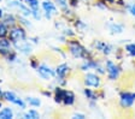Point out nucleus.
I'll return each instance as SVG.
<instances>
[{
	"label": "nucleus",
	"instance_id": "obj_17",
	"mask_svg": "<svg viewBox=\"0 0 135 119\" xmlns=\"http://www.w3.org/2000/svg\"><path fill=\"white\" fill-rule=\"evenodd\" d=\"M8 27L6 25L4 22H0V39H3V37H7L8 36Z\"/></svg>",
	"mask_w": 135,
	"mask_h": 119
},
{
	"label": "nucleus",
	"instance_id": "obj_33",
	"mask_svg": "<svg viewBox=\"0 0 135 119\" xmlns=\"http://www.w3.org/2000/svg\"><path fill=\"white\" fill-rule=\"evenodd\" d=\"M0 107H1V102H0Z\"/></svg>",
	"mask_w": 135,
	"mask_h": 119
},
{
	"label": "nucleus",
	"instance_id": "obj_30",
	"mask_svg": "<svg viewBox=\"0 0 135 119\" xmlns=\"http://www.w3.org/2000/svg\"><path fill=\"white\" fill-rule=\"evenodd\" d=\"M3 97H4V93L1 91V88H0V100L3 99Z\"/></svg>",
	"mask_w": 135,
	"mask_h": 119
},
{
	"label": "nucleus",
	"instance_id": "obj_16",
	"mask_svg": "<svg viewBox=\"0 0 135 119\" xmlns=\"http://www.w3.org/2000/svg\"><path fill=\"white\" fill-rule=\"evenodd\" d=\"M3 22L5 23L6 25H12L13 27L15 24H16V18H15V16L13 14H5V16H4V18H3Z\"/></svg>",
	"mask_w": 135,
	"mask_h": 119
},
{
	"label": "nucleus",
	"instance_id": "obj_21",
	"mask_svg": "<svg viewBox=\"0 0 135 119\" xmlns=\"http://www.w3.org/2000/svg\"><path fill=\"white\" fill-rule=\"evenodd\" d=\"M24 1L31 10L39 9V0H24Z\"/></svg>",
	"mask_w": 135,
	"mask_h": 119
},
{
	"label": "nucleus",
	"instance_id": "obj_26",
	"mask_svg": "<svg viewBox=\"0 0 135 119\" xmlns=\"http://www.w3.org/2000/svg\"><path fill=\"white\" fill-rule=\"evenodd\" d=\"M37 66H39V60H36V59H33V60H31V68L37 69Z\"/></svg>",
	"mask_w": 135,
	"mask_h": 119
},
{
	"label": "nucleus",
	"instance_id": "obj_6",
	"mask_svg": "<svg viewBox=\"0 0 135 119\" xmlns=\"http://www.w3.org/2000/svg\"><path fill=\"white\" fill-rule=\"evenodd\" d=\"M100 77L95 74H87L84 76V84L87 87H93V88H99L100 87Z\"/></svg>",
	"mask_w": 135,
	"mask_h": 119
},
{
	"label": "nucleus",
	"instance_id": "obj_5",
	"mask_svg": "<svg viewBox=\"0 0 135 119\" xmlns=\"http://www.w3.org/2000/svg\"><path fill=\"white\" fill-rule=\"evenodd\" d=\"M4 99H5L6 101L12 102V104H15V105L20 106L21 108H25L24 101L17 96V95L13 93V91H5V93H4Z\"/></svg>",
	"mask_w": 135,
	"mask_h": 119
},
{
	"label": "nucleus",
	"instance_id": "obj_4",
	"mask_svg": "<svg viewBox=\"0 0 135 119\" xmlns=\"http://www.w3.org/2000/svg\"><path fill=\"white\" fill-rule=\"evenodd\" d=\"M106 70H107L109 79H111V81H116V79L118 78V76H119V68H118L113 61L107 60L106 61Z\"/></svg>",
	"mask_w": 135,
	"mask_h": 119
},
{
	"label": "nucleus",
	"instance_id": "obj_27",
	"mask_svg": "<svg viewBox=\"0 0 135 119\" xmlns=\"http://www.w3.org/2000/svg\"><path fill=\"white\" fill-rule=\"evenodd\" d=\"M129 12L133 14V16H135V3L129 6Z\"/></svg>",
	"mask_w": 135,
	"mask_h": 119
},
{
	"label": "nucleus",
	"instance_id": "obj_11",
	"mask_svg": "<svg viewBox=\"0 0 135 119\" xmlns=\"http://www.w3.org/2000/svg\"><path fill=\"white\" fill-rule=\"evenodd\" d=\"M68 72H69V66H68L65 63H63V64L58 65V66H57V69H56V75L60 79L64 78V77L68 75Z\"/></svg>",
	"mask_w": 135,
	"mask_h": 119
},
{
	"label": "nucleus",
	"instance_id": "obj_15",
	"mask_svg": "<svg viewBox=\"0 0 135 119\" xmlns=\"http://www.w3.org/2000/svg\"><path fill=\"white\" fill-rule=\"evenodd\" d=\"M13 118V111L10 107H5L0 111V119H12Z\"/></svg>",
	"mask_w": 135,
	"mask_h": 119
},
{
	"label": "nucleus",
	"instance_id": "obj_19",
	"mask_svg": "<svg viewBox=\"0 0 135 119\" xmlns=\"http://www.w3.org/2000/svg\"><path fill=\"white\" fill-rule=\"evenodd\" d=\"M110 30L112 31V33H116V34H121L122 31H123V25L118 24V23H113V24L110 25Z\"/></svg>",
	"mask_w": 135,
	"mask_h": 119
},
{
	"label": "nucleus",
	"instance_id": "obj_3",
	"mask_svg": "<svg viewBox=\"0 0 135 119\" xmlns=\"http://www.w3.org/2000/svg\"><path fill=\"white\" fill-rule=\"evenodd\" d=\"M37 72H39L40 77L44 79H52L54 77V71L52 70V68L48 65H46V64H40L39 66H37Z\"/></svg>",
	"mask_w": 135,
	"mask_h": 119
},
{
	"label": "nucleus",
	"instance_id": "obj_29",
	"mask_svg": "<svg viewBox=\"0 0 135 119\" xmlns=\"http://www.w3.org/2000/svg\"><path fill=\"white\" fill-rule=\"evenodd\" d=\"M42 94H44V95H46V96H50V95H51L50 91H42Z\"/></svg>",
	"mask_w": 135,
	"mask_h": 119
},
{
	"label": "nucleus",
	"instance_id": "obj_28",
	"mask_svg": "<svg viewBox=\"0 0 135 119\" xmlns=\"http://www.w3.org/2000/svg\"><path fill=\"white\" fill-rule=\"evenodd\" d=\"M74 118L83 119V118H86V117H84V114H80V113H76V114H74Z\"/></svg>",
	"mask_w": 135,
	"mask_h": 119
},
{
	"label": "nucleus",
	"instance_id": "obj_32",
	"mask_svg": "<svg viewBox=\"0 0 135 119\" xmlns=\"http://www.w3.org/2000/svg\"><path fill=\"white\" fill-rule=\"evenodd\" d=\"M106 1H109V3H111V4L113 3V0H105V3H106Z\"/></svg>",
	"mask_w": 135,
	"mask_h": 119
},
{
	"label": "nucleus",
	"instance_id": "obj_34",
	"mask_svg": "<svg viewBox=\"0 0 135 119\" xmlns=\"http://www.w3.org/2000/svg\"><path fill=\"white\" fill-rule=\"evenodd\" d=\"M134 96H135V94H134Z\"/></svg>",
	"mask_w": 135,
	"mask_h": 119
},
{
	"label": "nucleus",
	"instance_id": "obj_13",
	"mask_svg": "<svg viewBox=\"0 0 135 119\" xmlns=\"http://www.w3.org/2000/svg\"><path fill=\"white\" fill-rule=\"evenodd\" d=\"M63 102L64 105L66 106H71L75 104V94L70 90H65V95H64V99H63Z\"/></svg>",
	"mask_w": 135,
	"mask_h": 119
},
{
	"label": "nucleus",
	"instance_id": "obj_9",
	"mask_svg": "<svg viewBox=\"0 0 135 119\" xmlns=\"http://www.w3.org/2000/svg\"><path fill=\"white\" fill-rule=\"evenodd\" d=\"M11 41L10 39H6V37H3V39H0V54L5 57L6 54L8 52H11Z\"/></svg>",
	"mask_w": 135,
	"mask_h": 119
},
{
	"label": "nucleus",
	"instance_id": "obj_1",
	"mask_svg": "<svg viewBox=\"0 0 135 119\" xmlns=\"http://www.w3.org/2000/svg\"><path fill=\"white\" fill-rule=\"evenodd\" d=\"M69 46V51L73 54L75 58H84V59H88V52L84 49L83 46L80 45V42L75 41V40H71L68 43Z\"/></svg>",
	"mask_w": 135,
	"mask_h": 119
},
{
	"label": "nucleus",
	"instance_id": "obj_8",
	"mask_svg": "<svg viewBox=\"0 0 135 119\" xmlns=\"http://www.w3.org/2000/svg\"><path fill=\"white\" fill-rule=\"evenodd\" d=\"M41 6H42V9H44V11H45L46 17H47L48 19L52 17V14H56L57 13L56 5H54L52 1H50V0H45V1H42Z\"/></svg>",
	"mask_w": 135,
	"mask_h": 119
},
{
	"label": "nucleus",
	"instance_id": "obj_10",
	"mask_svg": "<svg viewBox=\"0 0 135 119\" xmlns=\"http://www.w3.org/2000/svg\"><path fill=\"white\" fill-rule=\"evenodd\" d=\"M7 6H8V7H18V9L23 12V14H24V16H30V14H31V10L28 9L25 5H23L22 3L17 1V0H13V1H11V3L8 1Z\"/></svg>",
	"mask_w": 135,
	"mask_h": 119
},
{
	"label": "nucleus",
	"instance_id": "obj_7",
	"mask_svg": "<svg viewBox=\"0 0 135 119\" xmlns=\"http://www.w3.org/2000/svg\"><path fill=\"white\" fill-rule=\"evenodd\" d=\"M134 100H135L134 94L128 93V91H123V93L121 94V100H119V102H121V106L123 108H129L133 106Z\"/></svg>",
	"mask_w": 135,
	"mask_h": 119
},
{
	"label": "nucleus",
	"instance_id": "obj_31",
	"mask_svg": "<svg viewBox=\"0 0 135 119\" xmlns=\"http://www.w3.org/2000/svg\"><path fill=\"white\" fill-rule=\"evenodd\" d=\"M4 17V12H3V10L0 9V18H3Z\"/></svg>",
	"mask_w": 135,
	"mask_h": 119
},
{
	"label": "nucleus",
	"instance_id": "obj_22",
	"mask_svg": "<svg viewBox=\"0 0 135 119\" xmlns=\"http://www.w3.org/2000/svg\"><path fill=\"white\" fill-rule=\"evenodd\" d=\"M126 51L128 52L130 55L135 57V43H129V45H127L126 46Z\"/></svg>",
	"mask_w": 135,
	"mask_h": 119
},
{
	"label": "nucleus",
	"instance_id": "obj_20",
	"mask_svg": "<svg viewBox=\"0 0 135 119\" xmlns=\"http://www.w3.org/2000/svg\"><path fill=\"white\" fill-rule=\"evenodd\" d=\"M27 102H28L30 106H34V107H39L41 105V101L36 97H27Z\"/></svg>",
	"mask_w": 135,
	"mask_h": 119
},
{
	"label": "nucleus",
	"instance_id": "obj_18",
	"mask_svg": "<svg viewBox=\"0 0 135 119\" xmlns=\"http://www.w3.org/2000/svg\"><path fill=\"white\" fill-rule=\"evenodd\" d=\"M23 117H24V118H30V119H37V118H40V114H39V112L35 110H29L28 112H25Z\"/></svg>",
	"mask_w": 135,
	"mask_h": 119
},
{
	"label": "nucleus",
	"instance_id": "obj_24",
	"mask_svg": "<svg viewBox=\"0 0 135 119\" xmlns=\"http://www.w3.org/2000/svg\"><path fill=\"white\" fill-rule=\"evenodd\" d=\"M5 57H6V59H7L8 61H15V60H16V57H17V55H16V53H15L13 51H11V52H8V53L6 54Z\"/></svg>",
	"mask_w": 135,
	"mask_h": 119
},
{
	"label": "nucleus",
	"instance_id": "obj_12",
	"mask_svg": "<svg viewBox=\"0 0 135 119\" xmlns=\"http://www.w3.org/2000/svg\"><path fill=\"white\" fill-rule=\"evenodd\" d=\"M15 46H16L17 48L20 49V52H22V53L29 54L31 52V46L29 45L28 42H25L24 40H23V41H20V42H16Z\"/></svg>",
	"mask_w": 135,
	"mask_h": 119
},
{
	"label": "nucleus",
	"instance_id": "obj_14",
	"mask_svg": "<svg viewBox=\"0 0 135 119\" xmlns=\"http://www.w3.org/2000/svg\"><path fill=\"white\" fill-rule=\"evenodd\" d=\"M64 95H65V90L63 88H60V87H57V88L54 89V101H56L57 104H60V102H63Z\"/></svg>",
	"mask_w": 135,
	"mask_h": 119
},
{
	"label": "nucleus",
	"instance_id": "obj_25",
	"mask_svg": "<svg viewBox=\"0 0 135 119\" xmlns=\"http://www.w3.org/2000/svg\"><path fill=\"white\" fill-rule=\"evenodd\" d=\"M57 4H58L60 7L65 9V7L68 6V0H57Z\"/></svg>",
	"mask_w": 135,
	"mask_h": 119
},
{
	"label": "nucleus",
	"instance_id": "obj_23",
	"mask_svg": "<svg viewBox=\"0 0 135 119\" xmlns=\"http://www.w3.org/2000/svg\"><path fill=\"white\" fill-rule=\"evenodd\" d=\"M83 93H84V95L87 96V99H90V100H97V99H95V97H97V96H95V94L93 93V91L90 90V89H87V88H86V89L83 90Z\"/></svg>",
	"mask_w": 135,
	"mask_h": 119
},
{
	"label": "nucleus",
	"instance_id": "obj_2",
	"mask_svg": "<svg viewBox=\"0 0 135 119\" xmlns=\"http://www.w3.org/2000/svg\"><path fill=\"white\" fill-rule=\"evenodd\" d=\"M25 37H27V33H25L24 28L21 25H13L8 31V39L12 43L23 41L25 40Z\"/></svg>",
	"mask_w": 135,
	"mask_h": 119
}]
</instances>
